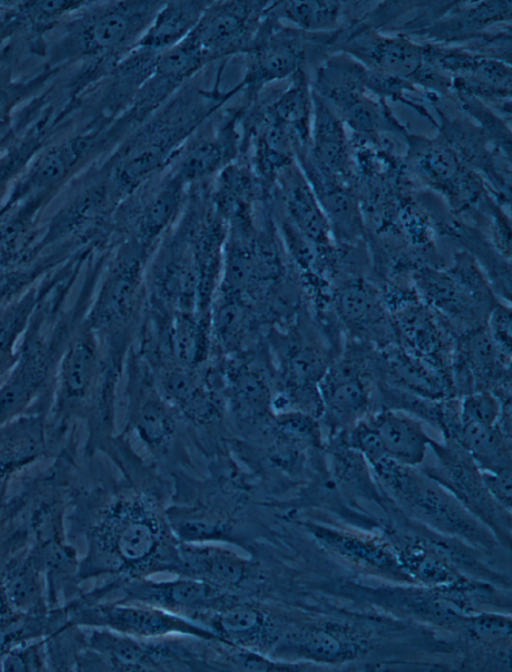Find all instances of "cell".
Wrapping results in <instances>:
<instances>
[{"instance_id":"39","label":"cell","mask_w":512,"mask_h":672,"mask_svg":"<svg viewBox=\"0 0 512 672\" xmlns=\"http://www.w3.org/2000/svg\"><path fill=\"white\" fill-rule=\"evenodd\" d=\"M1 607H2V601H1V597H0V610H1Z\"/></svg>"},{"instance_id":"1","label":"cell","mask_w":512,"mask_h":672,"mask_svg":"<svg viewBox=\"0 0 512 672\" xmlns=\"http://www.w3.org/2000/svg\"><path fill=\"white\" fill-rule=\"evenodd\" d=\"M218 71L212 89L189 88L188 82L120 145L109 173L115 189L125 195L172 162L186 142L241 91L220 90Z\"/></svg>"},{"instance_id":"15","label":"cell","mask_w":512,"mask_h":672,"mask_svg":"<svg viewBox=\"0 0 512 672\" xmlns=\"http://www.w3.org/2000/svg\"><path fill=\"white\" fill-rule=\"evenodd\" d=\"M468 593L425 586L390 588L376 590V600L431 624L460 629L466 615L472 612Z\"/></svg>"},{"instance_id":"28","label":"cell","mask_w":512,"mask_h":672,"mask_svg":"<svg viewBox=\"0 0 512 672\" xmlns=\"http://www.w3.org/2000/svg\"><path fill=\"white\" fill-rule=\"evenodd\" d=\"M184 185L172 173L159 185L139 214L138 228L143 236L157 235L172 221L181 206Z\"/></svg>"},{"instance_id":"3","label":"cell","mask_w":512,"mask_h":672,"mask_svg":"<svg viewBox=\"0 0 512 672\" xmlns=\"http://www.w3.org/2000/svg\"><path fill=\"white\" fill-rule=\"evenodd\" d=\"M389 496L434 531L479 549L496 544L493 533L421 469L383 457L370 464Z\"/></svg>"},{"instance_id":"32","label":"cell","mask_w":512,"mask_h":672,"mask_svg":"<svg viewBox=\"0 0 512 672\" xmlns=\"http://www.w3.org/2000/svg\"><path fill=\"white\" fill-rule=\"evenodd\" d=\"M235 402L245 412H260L267 403V392L260 379L252 373H239L232 384Z\"/></svg>"},{"instance_id":"27","label":"cell","mask_w":512,"mask_h":672,"mask_svg":"<svg viewBox=\"0 0 512 672\" xmlns=\"http://www.w3.org/2000/svg\"><path fill=\"white\" fill-rule=\"evenodd\" d=\"M42 297L29 290L0 310V383L16 362L19 346Z\"/></svg>"},{"instance_id":"18","label":"cell","mask_w":512,"mask_h":672,"mask_svg":"<svg viewBox=\"0 0 512 672\" xmlns=\"http://www.w3.org/2000/svg\"><path fill=\"white\" fill-rule=\"evenodd\" d=\"M368 417L387 458L413 467L422 464L431 438L417 417L389 408H380Z\"/></svg>"},{"instance_id":"20","label":"cell","mask_w":512,"mask_h":672,"mask_svg":"<svg viewBox=\"0 0 512 672\" xmlns=\"http://www.w3.org/2000/svg\"><path fill=\"white\" fill-rule=\"evenodd\" d=\"M211 1L163 2L136 46L156 53L169 50L193 31Z\"/></svg>"},{"instance_id":"7","label":"cell","mask_w":512,"mask_h":672,"mask_svg":"<svg viewBox=\"0 0 512 672\" xmlns=\"http://www.w3.org/2000/svg\"><path fill=\"white\" fill-rule=\"evenodd\" d=\"M270 1H211L185 39L208 65L252 48Z\"/></svg>"},{"instance_id":"25","label":"cell","mask_w":512,"mask_h":672,"mask_svg":"<svg viewBox=\"0 0 512 672\" xmlns=\"http://www.w3.org/2000/svg\"><path fill=\"white\" fill-rule=\"evenodd\" d=\"M115 547L126 564L133 566L148 557L158 546L155 517L141 503H124L119 509Z\"/></svg>"},{"instance_id":"22","label":"cell","mask_w":512,"mask_h":672,"mask_svg":"<svg viewBox=\"0 0 512 672\" xmlns=\"http://www.w3.org/2000/svg\"><path fill=\"white\" fill-rule=\"evenodd\" d=\"M218 592V588L194 577L165 582L142 581L128 588L132 601L169 611L204 608L217 601Z\"/></svg>"},{"instance_id":"29","label":"cell","mask_w":512,"mask_h":672,"mask_svg":"<svg viewBox=\"0 0 512 672\" xmlns=\"http://www.w3.org/2000/svg\"><path fill=\"white\" fill-rule=\"evenodd\" d=\"M472 639L481 644L503 645L511 640V618L496 613H469L461 628Z\"/></svg>"},{"instance_id":"9","label":"cell","mask_w":512,"mask_h":672,"mask_svg":"<svg viewBox=\"0 0 512 672\" xmlns=\"http://www.w3.org/2000/svg\"><path fill=\"white\" fill-rule=\"evenodd\" d=\"M407 162L427 185L443 193L455 210L473 205L483 194L484 184L467 167L440 134L433 138L405 133Z\"/></svg>"},{"instance_id":"36","label":"cell","mask_w":512,"mask_h":672,"mask_svg":"<svg viewBox=\"0 0 512 672\" xmlns=\"http://www.w3.org/2000/svg\"><path fill=\"white\" fill-rule=\"evenodd\" d=\"M241 319V311L237 306H226L221 309L217 318L218 330L224 337L236 333Z\"/></svg>"},{"instance_id":"10","label":"cell","mask_w":512,"mask_h":672,"mask_svg":"<svg viewBox=\"0 0 512 672\" xmlns=\"http://www.w3.org/2000/svg\"><path fill=\"white\" fill-rule=\"evenodd\" d=\"M273 655L284 660L342 664L362 656L368 640L346 623L324 621L306 624L280 637Z\"/></svg>"},{"instance_id":"4","label":"cell","mask_w":512,"mask_h":672,"mask_svg":"<svg viewBox=\"0 0 512 672\" xmlns=\"http://www.w3.org/2000/svg\"><path fill=\"white\" fill-rule=\"evenodd\" d=\"M163 1L136 0L92 3L73 31L78 55L116 65L136 45Z\"/></svg>"},{"instance_id":"21","label":"cell","mask_w":512,"mask_h":672,"mask_svg":"<svg viewBox=\"0 0 512 672\" xmlns=\"http://www.w3.org/2000/svg\"><path fill=\"white\" fill-rule=\"evenodd\" d=\"M212 631L224 642L243 648L270 645L281 637L277 624L259 608L238 604L221 609L210 618Z\"/></svg>"},{"instance_id":"38","label":"cell","mask_w":512,"mask_h":672,"mask_svg":"<svg viewBox=\"0 0 512 672\" xmlns=\"http://www.w3.org/2000/svg\"><path fill=\"white\" fill-rule=\"evenodd\" d=\"M13 466L10 459L0 450V480Z\"/></svg>"},{"instance_id":"33","label":"cell","mask_w":512,"mask_h":672,"mask_svg":"<svg viewBox=\"0 0 512 672\" xmlns=\"http://www.w3.org/2000/svg\"><path fill=\"white\" fill-rule=\"evenodd\" d=\"M202 332L200 327L188 316L180 317L174 328L173 342L176 354L186 362H194L201 349Z\"/></svg>"},{"instance_id":"24","label":"cell","mask_w":512,"mask_h":672,"mask_svg":"<svg viewBox=\"0 0 512 672\" xmlns=\"http://www.w3.org/2000/svg\"><path fill=\"white\" fill-rule=\"evenodd\" d=\"M445 439L457 443L481 471L498 472L511 468V436L499 426L458 424Z\"/></svg>"},{"instance_id":"34","label":"cell","mask_w":512,"mask_h":672,"mask_svg":"<svg viewBox=\"0 0 512 672\" xmlns=\"http://www.w3.org/2000/svg\"><path fill=\"white\" fill-rule=\"evenodd\" d=\"M487 332L505 356L511 358V310L501 303L491 310L485 323Z\"/></svg>"},{"instance_id":"16","label":"cell","mask_w":512,"mask_h":672,"mask_svg":"<svg viewBox=\"0 0 512 672\" xmlns=\"http://www.w3.org/2000/svg\"><path fill=\"white\" fill-rule=\"evenodd\" d=\"M96 618L99 623L133 637L152 638L178 633L221 641L207 627L151 605L149 607L128 605L101 608Z\"/></svg>"},{"instance_id":"6","label":"cell","mask_w":512,"mask_h":672,"mask_svg":"<svg viewBox=\"0 0 512 672\" xmlns=\"http://www.w3.org/2000/svg\"><path fill=\"white\" fill-rule=\"evenodd\" d=\"M99 353L94 331L85 322L75 329L60 358L47 411V435H63L90 402Z\"/></svg>"},{"instance_id":"31","label":"cell","mask_w":512,"mask_h":672,"mask_svg":"<svg viewBox=\"0 0 512 672\" xmlns=\"http://www.w3.org/2000/svg\"><path fill=\"white\" fill-rule=\"evenodd\" d=\"M138 427L142 437L157 446L170 437L172 421L162 406L149 402L140 411Z\"/></svg>"},{"instance_id":"2","label":"cell","mask_w":512,"mask_h":672,"mask_svg":"<svg viewBox=\"0 0 512 672\" xmlns=\"http://www.w3.org/2000/svg\"><path fill=\"white\" fill-rule=\"evenodd\" d=\"M51 307L39 301L21 340L15 364L0 383V427L39 408H49L57 367L75 329L68 316L56 322Z\"/></svg>"},{"instance_id":"12","label":"cell","mask_w":512,"mask_h":672,"mask_svg":"<svg viewBox=\"0 0 512 672\" xmlns=\"http://www.w3.org/2000/svg\"><path fill=\"white\" fill-rule=\"evenodd\" d=\"M511 1L440 2L432 19L413 35L428 43H470L495 25L510 23Z\"/></svg>"},{"instance_id":"11","label":"cell","mask_w":512,"mask_h":672,"mask_svg":"<svg viewBox=\"0 0 512 672\" xmlns=\"http://www.w3.org/2000/svg\"><path fill=\"white\" fill-rule=\"evenodd\" d=\"M332 305L351 340L376 349L397 343L384 296L365 280L353 277L342 282L334 291Z\"/></svg>"},{"instance_id":"13","label":"cell","mask_w":512,"mask_h":672,"mask_svg":"<svg viewBox=\"0 0 512 672\" xmlns=\"http://www.w3.org/2000/svg\"><path fill=\"white\" fill-rule=\"evenodd\" d=\"M390 542L411 582L431 588L475 590L477 584L461 572L444 543L409 534L395 536Z\"/></svg>"},{"instance_id":"30","label":"cell","mask_w":512,"mask_h":672,"mask_svg":"<svg viewBox=\"0 0 512 672\" xmlns=\"http://www.w3.org/2000/svg\"><path fill=\"white\" fill-rule=\"evenodd\" d=\"M501 400L489 390H473L459 397L460 424H496L502 411Z\"/></svg>"},{"instance_id":"35","label":"cell","mask_w":512,"mask_h":672,"mask_svg":"<svg viewBox=\"0 0 512 672\" xmlns=\"http://www.w3.org/2000/svg\"><path fill=\"white\" fill-rule=\"evenodd\" d=\"M511 471V468L498 472L481 471L488 493L498 505L508 512H511Z\"/></svg>"},{"instance_id":"26","label":"cell","mask_w":512,"mask_h":672,"mask_svg":"<svg viewBox=\"0 0 512 672\" xmlns=\"http://www.w3.org/2000/svg\"><path fill=\"white\" fill-rule=\"evenodd\" d=\"M344 7L338 1H270L267 13L284 25L319 34L342 28Z\"/></svg>"},{"instance_id":"8","label":"cell","mask_w":512,"mask_h":672,"mask_svg":"<svg viewBox=\"0 0 512 672\" xmlns=\"http://www.w3.org/2000/svg\"><path fill=\"white\" fill-rule=\"evenodd\" d=\"M435 465L421 469L439 483L496 537L505 541L510 533V514L488 493L481 470L457 443L445 439L440 444L431 439Z\"/></svg>"},{"instance_id":"5","label":"cell","mask_w":512,"mask_h":672,"mask_svg":"<svg viewBox=\"0 0 512 672\" xmlns=\"http://www.w3.org/2000/svg\"><path fill=\"white\" fill-rule=\"evenodd\" d=\"M337 32L306 33L284 25L271 16L265 20L251 50L246 54L247 65L241 85L249 101L258 98L265 86L289 80L305 69L311 50L331 48Z\"/></svg>"},{"instance_id":"19","label":"cell","mask_w":512,"mask_h":672,"mask_svg":"<svg viewBox=\"0 0 512 672\" xmlns=\"http://www.w3.org/2000/svg\"><path fill=\"white\" fill-rule=\"evenodd\" d=\"M288 86L276 97L263 103L267 112L288 130L295 143V153L308 149L311 140L313 101L306 70L289 79Z\"/></svg>"},{"instance_id":"37","label":"cell","mask_w":512,"mask_h":672,"mask_svg":"<svg viewBox=\"0 0 512 672\" xmlns=\"http://www.w3.org/2000/svg\"><path fill=\"white\" fill-rule=\"evenodd\" d=\"M13 105V95L10 90L0 87V121L4 120Z\"/></svg>"},{"instance_id":"14","label":"cell","mask_w":512,"mask_h":672,"mask_svg":"<svg viewBox=\"0 0 512 672\" xmlns=\"http://www.w3.org/2000/svg\"><path fill=\"white\" fill-rule=\"evenodd\" d=\"M313 538L326 550L369 573L411 582L390 541L381 537L326 526H309Z\"/></svg>"},{"instance_id":"23","label":"cell","mask_w":512,"mask_h":672,"mask_svg":"<svg viewBox=\"0 0 512 672\" xmlns=\"http://www.w3.org/2000/svg\"><path fill=\"white\" fill-rule=\"evenodd\" d=\"M179 557L188 573L216 588L240 584L250 570L248 562L237 554L210 545H182Z\"/></svg>"},{"instance_id":"17","label":"cell","mask_w":512,"mask_h":672,"mask_svg":"<svg viewBox=\"0 0 512 672\" xmlns=\"http://www.w3.org/2000/svg\"><path fill=\"white\" fill-rule=\"evenodd\" d=\"M278 177L288 223L311 244L328 247L331 229L305 175L292 163Z\"/></svg>"}]
</instances>
